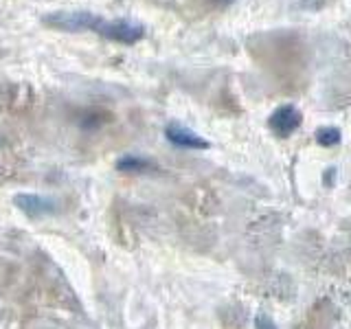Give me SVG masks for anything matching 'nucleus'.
Listing matches in <instances>:
<instances>
[{
  "label": "nucleus",
  "instance_id": "1",
  "mask_svg": "<svg viewBox=\"0 0 351 329\" xmlns=\"http://www.w3.org/2000/svg\"><path fill=\"white\" fill-rule=\"evenodd\" d=\"M93 33L101 36L110 42H119V44H136L145 38V27L141 22L134 20H106L99 16L95 22Z\"/></svg>",
  "mask_w": 351,
  "mask_h": 329
},
{
  "label": "nucleus",
  "instance_id": "2",
  "mask_svg": "<svg viewBox=\"0 0 351 329\" xmlns=\"http://www.w3.org/2000/svg\"><path fill=\"white\" fill-rule=\"evenodd\" d=\"M42 22L55 31H93L97 14H93V11H53V14L44 16Z\"/></svg>",
  "mask_w": 351,
  "mask_h": 329
},
{
  "label": "nucleus",
  "instance_id": "3",
  "mask_svg": "<svg viewBox=\"0 0 351 329\" xmlns=\"http://www.w3.org/2000/svg\"><path fill=\"white\" fill-rule=\"evenodd\" d=\"M301 121H303V114L299 112V110H296L294 106H290V103H285V106H279V108L270 114V119H268V127H270L277 136L288 138L290 134H294V132L301 127Z\"/></svg>",
  "mask_w": 351,
  "mask_h": 329
},
{
  "label": "nucleus",
  "instance_id": "4",
  "mask_svg": "<svg viewBox=\"0 0 351 329\" xmlns=\"http://www.w3.org/2000/svg\"><path fill=\"white\" fill-rule=\"evenodd\" d=\"M14 204L27 217H31V219H38V217H44V215H55V213H58V202L51 200V197L38 195V193H16L14 195Z\"/></svg>",
  "mask_w": 351,
  "mask_h": 329
},
{
  "label": "nucleus",
  "instance_id": "5",
  "mask_svg": "<svg viewBox=\"0 0 351 329\" xmlns=\"http://www.w3.org/2000/svg\"><path fill=\"white\" fill-rule=\"evenodd\" d=\"M165 136H167L169 143H173L176 147H182V149H208V141L202 138L197 132L178 125V123H169L165 127Z\"/></svg>",
  "mask_w": 351,
  "mask_h": 329
},
{
  "label": "nucleus",
  "instance_id": "6",
  "mask_svg": "<svg viewBox=\"0 0 351 329\" xmlns=\"http://www.w3.org/2000/svg\"><path fill=\"white\" fill-rule=\"evenodd\" d=\"M156 164H154L149 158L145 156H134V154H125L117 160V169L123 171V173H145L152 171Z\"/></svg>",
  "mask_w": 351,
  "mask_h": 329
},
{
  "label": "nucleus",
  "instance_id": "7",
  "mask_svg": "<svg viewBox=\"0 0 351 329\" xmlns=\"http://www.w3.org/2000/svg\"><path fill=\"white\" fill-rule=\"evenodd\" d=\"M343 141V132L340 127H321L316 132V143L323 147H334Z\"/></svg>",
  "mask_w": 351,
  "mask_h": 329
},
{
  "label": "nucleus",
  "instance_id": "8",
  "mask_svg": "<svg viewBox=\"0 0 351 329\" xmlns=\"http://www.w3.org/2000/svg\"><path fill=\"white\" fill-rule=\"evenodd\" d=\"M255 327H257V329H279L277 323H274L272 318L266 316V314H257V316H255Z\"/></svg>",
  "mask_w": 351,
  "mask_h": 329
},
{
  "label": "nucleus",
  "instance_id": "9",
  "mask_svg": "<svg viewBox=\"0 0 351 329\" xmlns=\"http://www.w3.org/2000/svg\"><path fill=\"white\" fill-rule=\"evenodd\" d=\"M336 180V167H329V169H325V186H332V182Z\"/></svg>",
  "mask_w": 351,
  "mask_h": 329
},
{
  "label": "nucleus",
  "instance_id": "10",
  "mask_svg": "<svg viewBox=\"0 0 351 329\" xmlns=\"http://www.w3.org/2000/svg\"><path fill=\"white\" fill-rule=\"evenodd\" d=\"M213 5H217V7H228V5H233L235 0H211Z\"/></svg>",
  "mask_w": 351,
  "mask_h": 329
}]
</instances>
